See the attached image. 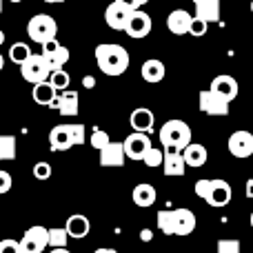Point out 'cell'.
I'll use <instances>...</instances> for the list:
<instances>
[{
    "instance_id": "obj_1",
    "label": "cell",
    "mask_w": 253,
    "mask_h": 253,
    "mask_svg": "<svg viewBox=\"0 0 253 253\" xmlns=\"http://www.w3.org/2000/svg\"><path fill=\"white\" fill-rule=\"evenodd\" d=\"M96 62L98 69L105 76H123L129 69V51L123 44L116 42H102L96 47Z\"/></svg>"
},
{
    "instance_id": "obj_2",
    "label": "cell",
    "mask_w": 253,
    "mask_h": 253,
    "mask_svg": "<svg viewBox=\"0 0 253 253\" xmlns=\"http://www.w3.org/2000/svg\"><path fill=\"white\" fill-rule=\"evenodd\" d=\"M158 138H160V144L165 147V151H182L191 142V126L184 120H169V123L160 126Z\"/></svg>"
},
{
    "instance_id": "obj_3",
    "label": "cell",
    "mask_w": 253,
    "mask_h": 253,
    "mask_svg": "<svg viewBox=\"0 0 253 253\" xmlns=\"http://www.w3.org/2000/svg\"><path fill=\"white\" fill-rule=\"evenodd\" d=\"M27 34H29V38L34 40V42L44 44V42H49V40L56 38L58 25L51 16H47V13H38V16H34L29 22H27Z\"/></svg>"
},
{
    "instance_id": "obj_4",
    "label": "cell",
    "mask_w": 253,
    "mask_h": 253,
    "mask_svg": "<svg viewBox=\"0 0 253 253\" xmlns=\"http://www.w3.org/2000/svg\"><path fill=\"white\" fill-rule=\"evenodd\" d=\"M20 74L27 83L38 84V83H47L51 69L47 67V62H44V58L40 56V53H31V56L20 65Z\"/></svg>"
},
{
    "instance_id": "obj_5",
    "label": "cell",
    "mask_w": 253,
    "mask_h": 253,
    "mask_svg": "<svg viewBox=\"0 0 253 253\" xmlns=\"http://www.w3.org/2000/svg\"><path fill=\"white\" fill-rule=\"evenodd\" d=\"M47 242H49V229L36 224V227L27 229L22 240L18 242V247H20V253H42Z\"/></svg>"
},
{
    "instance_id": "obj_6",
    "label": "cell",
    "mask_w": 253,
    "mask_h": 253,
    "mask_svg": "<svg viewBox=\"0 0 253 253\" xmlns=\"http://www.w3.org/2000/svg\"><path fill=\"white\" fill-rule=\"evenodd\" d=\"M151 27H153L151 16H149L147 11H142V9H133L131 16H129V20H126L125 34L133 40H142L151 34Z\"/></svg>"
},
{
    "instance_id": "obj_7",
    "label": "cell",
    "mask_w": 253,
    "mask_h": 253,
    "mask_svg": "<svg viewBox=\"0 0 253 253\" xmlns=\"http://www.w3.org/2000/svg\"><path fill=\"white\" fill-rule=\"evenodd\" d=\"M40 47H42V53H40V56L44 58V62H47V67L51 71L62 69V67L69 62V49L62 47L56 38L49 40V42H44V44H40Z\"/></svg>"
},
{
    "instance_id": "obj_8",
    "label": "cell",
    "mask_w": 253,
    "mask_h": 253,
    "mask_svg": "<svg viewBox=\"0 0 253 253\" xmlns=\"http://www.w3.org/2000/svg\"><path fill=\"white\" fill-rule=\"evenodd\" d=\"M231 184L227 180H209V189H207V196H205V202L215 209H222L231 202Z\"/></svg>"
},
{
    "instance_id": "obj_9",
    "label": "cell",
    "mask_w": 253,
    "mask_h": 253,
    "mask_svg": "<svg viewBox=\"0 0 253 253\" xmlns=\"http://www.w3.org/2000/svg\"><path fill=\"white\" fill-rule=\"evenodd\" d=\"M149 147H153L149 133H140V131L129 133L123 142L125 158H129V160H142V156L149 151Z\"/></svg>"
},
{
    "instance_id": "obj_10",
    "label": "cell",
    "mask_w": 253,
    "mask_h": 253,
    "mask_svg": "<svg viewBox=\"0 0 253 253\" xmlns=\"http://www.w3.org/2000/svg\"><path fill=\"white\" fill-rule=\"evenodd\" d=\"M227 149L233 158H251L253 156V133L251 131H233L227 140Z\"/></svg>"
},
{
    "instance_id": "obj_11",
    "label": "cell",
    "mask_w": 253,
    "mask_h": 253,
    "mask_svg": "<svg viewBox=\"0 0 253 253\" xmlns=\"http://www.w3.org/2000/svg\"><path fill=\"white\" fill-rule=\"evenodd\" d=\"M198 102H200V111L207 116H229V109H231V105L224 98H220L218 93H213L211 89L200 91Z\"/></svg>"
},
{
    "instance_id": "obj_12",
    "label": "cell",
    "mask_w": 253,
    "mask_h": 253,
    "mask_svg": "<svg viewBox=\"0 0 253 253\" xmlns=\"http://www.w3.org/2000/svg\"><path fill=\"white\" fill-rule=\"evenodd\" d=\"M131 11H133V9L126 7L125 2H118V0H114V2H111L109 7L105 9V22L114 31H125L126 20H129Z\"/></svg>"
},
{
    "instance_id": "obj_13",
    "label": "cell",
    "mask_w": 253,
    "mask_h": 253,
    "mask_svg": "<svg viewBox=\"0 0 253 253\" xmlns=\"http://www.w3.org/2000/svg\"><path fill=\"white\" fill-rule=\"evenodd\" d=\"M53 109H58V114L65 116V118H74L80 111V98L78 91L74 89H65V91H58V98L53 102Z\"/></svg>"
},
{
    "instance_id": "obj_14",
    "label": "cell",
    "mask_w": 253,
    "mask_h": 253,
    "mask_svg": "<svg viewBox=\"0 0 253 253\" xmlns=\"http://www.w3.org/2000/svg\"><path fill=\"white\" fill-rule=\"evenodd\" d=\"M211 91L213 93H218L220 98H224V100L231 105L233 100L238 98V91H240V87H238V80L233 78V76H227V74H222V76H215L213 80H211Z\"/></svg>"
},
{
    "instance_id": "obj_15",
    "label": "cell",
    "mask_w": 253,
    "mask_h": 253,
    "mask_svg": "<svg viewBox=\"0 0 253 253\" xmlns=\"http://www.w3.org/2000/svg\"><path fill=\"white\" fill-rule=\"evenodd\" d=\"M173 213V236H191L196 229V213L191 209H171Z\"/></svg>"
},
{
    "instance_id": "obj_16",
    "label": "cell",
    "mask_w": 253,
    "mask_h": 253,
    "mask_svg": "<svg viewBox=\"0 0 253 253\" xmlns=\"http://www.w3.org/2000/svg\"><path fill=\"white\" fill-rule=\"evenodd\" d=\"M49 147H51V151H69L74 147L69 125H58L49 131Z\"/></svg>"
},
{
    "instance_id": "obj_17",
    "label": "cell",
    "mask_w": 253,
    "mask_h": 253,
    "mask_svg": "<svg viewBox=\"0 0 253 253\" xmlns=\"http://www.w3.org/2000/svg\"><path fill=\"white\" fill-rule=\"evenodd\" d=\"M153 123H156V116H153V111L147 109V107H138V109H133L129 116V125L133 126V131H140V133L153 131Z\"/></svg>"
},
{
    "instance_id": "obj_18",
    "label": "cell",
    "mask_w": 253,
    "mask_h": 253,
    "mask_svg": "<svg viewBox=\"0 0 253 253\" xmlns=\"http://www.w3.org/2000/svg\"><path fill=\"white\" fill-rule=\"evenodd\" d=\"M180 153H182L184 165H187V167H193V169H200V167H205L207 158H209V153H207L205 144H198V142H189Z\"/></svg>"
},
{
    "instance_id": "obj_19",
    "label": "cell",
    "mask_w": 253,
    "mask_h": 253,
    "mask_svg": "<svg viewBox=\"0 0 253 253\" xmlns=\"http://www.w3.org/2000/svg\"><path fill=\"white\" fill-rule=\"evenodd\" d=\"M125 149L123 142H109L105 149H100V165L102 167H123L125 165Z\"/></svg>"
},
{
    "instance_id": "obj_20",
    "label": "cell",
    "mask_w": 253,
    "mask_h": 253,
    "mask_svg": "<svg viewBox=\"0 0 253 253\" xmlns=\"http://www.w3.org/2000/svg\"><path fill=\"white\" fill-rule=\"evenodd\" d=\"M65 231L69 238H76V240H80V238H87V233L91 231V224H89V218L83 213H74L69 215V220H67L65 224Z\"/></svg>"
},
{
    "instance_id": "obj_21",
    "label": "cell",
    "mask_w": 253,
    "mask_h": 253,
    "mask_svg": "<svg viewBox=\"0 0 253 253\" xmlns=\"http://www.w3.org/2000/svg\"><path fill=\"white\" fill-rule=\"evenodd\" d=\"M140 74H142V80L144 83H160L162 78H165L167 69H165V62L158 60V58H149V60L142 62V67H140Z\"/></svg>"
},
{
    "instance_id": "obj_22",
    "label": "cell",
    "mask_w": 253,
    "mask_h": 253,
    "mask_svg": "<svg viewBox=\"0 0 253 253\" xmlns=\"http://www.w3.org/2000/svg\"><path fill=\"white\" fill-rule=\"evenodd\" d=\"M189 22H191V13L184 11V9H173V11L167 16V27H169V31L171 34H175V36L187 34Z\"/></svg>"
},
{
    "instance_id": "obj_23",
    "label": "cell",
    "mask_w": 253,
    "mask_h": 253,
    "mask_svg": "<svg viewBox=\"0 0 253 253\" xmlns=\"http://www.w3.org/2000/svg\"><path fill=\"white\" fill-rule=\"evenodd\" d=\"M196 18L209 22H220V0H196Z\"/></svg>"
},
{
    "instance_id": "obj_24",
    "label": "cell",
    "mask_w": 253,
    "mask_h": 253,
    "mask_svg": "<svg viewBox=\"0 0 253 253\" xmlns=\"http://www.w3.org/2000/svg\"><path fill=\"white\" fill-rule=\"evenodd\" d=\"M187 165L182 160V153L180 151H165L162 156V171L165 175H182Z\"/></svg>"
},
{
    "instance_id": "obj_25",
    "label": "cell",
    "mask_w": 253,
    "mask_h": 253,
    "mask_svg": "<svg viewBox=\"0 0 253 253\" xmlns=\"http://www.w3.org/2000/svg\"><path fill=\"white\" fill-rule=\"evenodd\" d=\"M31 96H34L36 105L51 107L53 109V102H56V98H58V91L49 83H38V84H34V93H31Z\"/></svg>"
},
{
    "instance_id": "obj_26",
    "label": "cell",
    "mask_w": 253,
    "mask_h": 253,
    "mask_svg": "<svg viewBox=\"0 0 253 253\" xmlns=\"http://www.w3.org/2000/svg\"><path fill=\"white\" fill-rule=\"evenodd\" d=\"M131 198H133V202L138 207H151V205H156V198H158V193H156V189L151 187L149 182H142V184H138V187L133 189V193H131Z\"/></svg>"
},
{
    "instance_id": "obj_27",
    "label": "cell",
    "mask_w": 253,
    "mask_h": 253,
    "mask_svg": "<svg viewBox=\"0 0 253 253\" xmlns=\"http://www.w3.org/2000/svg\"><path fill=\"white\" fill-rule=\"evenodd\" d=\"M29 56H31V47L27 42H13L11 47H9V60L18 67H20Z\"/></svg>"
},
{
    "instance_id": "obj_28",
    "label": "cell",
    "mask_w": 253,
    "mask_h": 253,
    "mask_svg": "<svg viewBox=\"0 0 253 253\" xmlns=\"http://www.w3.org/2000/svg\"><path fill=\"white\" fill-rule=\"evenodd\" d=\"M47 83L51 84L56 91H65V89H69V84H71V76L67 74L65 69H58V71H51V74H49Z\"/></svg>"
},
{
    "instance_id": "obj_29",
    "label": "cell",
    "mask_w": 253,
    "mask_h": 253,
    "mask_svg": "<svg viewBox=\"0 0 253 253\" xmlns=\"http://www.w3.org/2000/svg\"><path fill=\"white\" fill-rule=\"evenodd\" d=\"M16 160V138L13 135H0V162Z\"/></svg>"
},
{
    "instance_id": "obj_30",
    "label": "cell",
    "mask_w": 253,
    "mask_h": 253,
    "mask_svg": "<svg viewBox=\"0 0 253 253\" xmlns=\"http://www.w3.org/2000/svg\"><path fill=\"white\" fill-rule=\"evenodd\" d=\"M156 220H158V229H160L165 236H173V213H171V209L158 211Z\"/></svg>"
},
{
    "instance_id": "obj_31",
    "label": "cell",
    "mask_w": 253,
    "mask_h": 253,
    "mask_svg": "<svg viewBox=\"0 0 253 253\" xmlns=\"http://www.w3.org/2000/svg\"><path fill=\"white\" fill-rule=\"evenodd\" d=\"M67 240H69V236H67L65 229H49V242H47V247H51V249H65Z\"/></svg>"
},
{
    "instance_id": "obj_32",
    "label": "cell",
    "mask_w": 253,
    "mask_h": 253,
    "mask_svg": "<svg viewBox=\"0 0 253 253\" xmlns=\"http://www.w3.org/2000/svg\"><path fill=\"white\" fill-rule=\"evenodd\" d=\"M162 156H165V151L162 149H156V147H149V151L142 156V162L147 167H162Z\"/></svg>"
},
{
    "instance_id": "obj_33",
    "label": "cell",
    "mask_w": 253,
    "mask_h": 253,
    "mask_svg": "<svg viewBox=\"0 0 253 253\" xmlns=\"http://www.w3.org/2000/svg\"><path fill=\"white\" fill-rule=\"evenodd\" d=\"M89 142H91L93 149H98V151H100V149H105L107 144L111 142V138H109V133H107V131L93 129V131H91V138H89Z\"/></svg>"
},
{
    "instance_id": "obj_34",
    "label": "cell",
    "mask_w": 253,
    "mask_h": 253,
    "mask_svg": "<svg viewBox=\"0 0 253 253\" xmlns=\"http://www.w3.org/2000/svg\"><path fill=\"white\" fill-rule=\"evenodd\" d=\"M207 29H209V25H207L205 20H200V18L191 16V22H189V36H196V38H200V36L207 34Z\"/></svg>"
},
{
    "instance_id": "obj_35",
    "label": "cell",
    "mask_w": 253,
    "mask_h": 253,
    "mask_svg": "<svg viewBox=\"0 0 253 253\" xmlns=\"http://www.w3.org/2000/svg\"><path fill=\"white\" fill-rule=\"evenodd\" d=\"M69 133H71V140H74V147H76V144H84V142H87V135H84V125L83 123L69 125Z\"/></svg>"
},
{
    "instance_id": "obj_36",
    "label": "cell",
    "mask_w": 253,
    "mask_h": 253,
    "mask_svg": "<svg viewBox=\"0 0 253 253\" xmlns=\"http://www.w3.org/2000/svg\"><path fill=\"white\" fill-rule=\"evenodd\" d=\"M34 175H36V180H49L51 178V165L49 162H36Z\"/></svg>"
},
{
    "instance_id": "obj_37",
    "label": "cell",
    "mask_w": 253,
    "mask_h": 253,
    "mask_svg": "<svg viewBox=\"0 0 253 253\" xmlns=\"http://www.w3.org/2000/svg\"><path fill=\"white\" fill-rule=\"evenodd\" d=\"M215 249H218V253H240V242L231 240V238L229 240H220Z\"/></svg>"
},
{
    "instance_id": "obj_38",
    "label": "cell",
    "mask_w": 253,
    "mask_h": 253,
    "mask_svg": "<svg viewBox=\"0 0 253 253\" xmlns=\"http://www.w3.org/2000/svg\"><path fill=\"white\" fill-rule=\"evenodd\" d=\"M11 184H13L11 175H9L7 171H2V169H0V196H2V193H7L9 189H11Z\"/></svg>"
},
{
    "instance_id": "obj_39",
    "label": "cell",
    "mask_w": 253,
    "mask_h": 253,
    "mask_svg": "<svg viewBox=\"0 0 253 253\" xmlns=\"http://www.w3.org/2000/svg\"><path fill=\"white\" fill-rule=\"evenodd\" d=\"M0 253H20L16 240H0Z\"/></svg>"
},
{
    "instance_id": "obj_40",
    "label": "cell",
    "mask_w": 253,
    "mask_h": 253,
    "mask_svg": "<svg viewBox=\"0 0 253 253\" xmlns=\"http://www.w3.org/2000/svg\"><path fill=\"white\" fill-rule=\"evenodd\" d=\"M207 189H209V180H198V182H196V196L205 200Z\"/></svg>"
},
{
    "instance_id": "obj_41",
    "label": "cell",
    "mask_w": 253,
    "mask_h": 253,
    "mask_svg": "<svg viewBox=\"0 0 253 253\" xmlns=\"http://www.w3.org/2000/svg\"><path fill=\"white\" fill-rule=\"evenodd\" d=\"M83 87L84 89H93V87H96V78H93V76H84V78H83Z\"/></svg>"
},
{
    "instance_id": "obj_42",
    "label": "cell",
    "mask_w": 253,
    "mask_h": 253,
    "mask_svg": "<svg viewBox=\"0 0 253 253\" xmlns=\"http://www.w3.org/2000/svg\"><path fill=\"white\" fill-rule=\"evenodd\" d=\"M140 240H142V242H151L153 240V231H151V229H142V231H140Z\"/></svg>"
},
{
    "instance_id": "obj_43",
    "label": "cell",
    "mask_w": 253,
    "mask_h": 253,
    "mask_svg": "<svg viewBox=\"0 0 253 253\" xmlns=\"http://www.w3.org/2000/svg\"><path fill=\"white\" fill-rule=\"evenodd\" d=\"M149 0H131V9H142Z\"/></svg>"
},
{
    "instance_id": "obj_44",
    "label": "cell",
    "mask_w": 253,
    "mask_h": 253,
    "mask_svg": "<svg viewBox=\"0 0 253 253\" xmlns=\"http://www.w3.org/2000/svg\"><path fill=\"white\" fill-rule=\"evenodd\" d=\"M247 198L253 200V180H247Z\"/></svg>"
},
{
    "instance_id": "obj_45",
    "label": "cell",
    "mask_w": 253,
    "mask_h": 253,
    "mask_svg": "<svg viewBox=\"0 0 253 253\" xmlns=\"http://www.w3.org/2000/svg\"><path fill=\"white\" fill-rule=\"evenodd\" d=\"M93 253H118L116 249H109V247H102V249H96Z\"/></svg>"
},
{
    "instance_id": "obj_46",
    "label": "cell",
    "mask_w": 253,
    "mask_h": 253,
    "mask_svg": "<svg viewBox=\"0 0 253 253\" xmlns=\"http://www.w3.org/2000/svg\"><path fill=\"white\" fill-rule=\"evenodd\" d=\"M51 253H71V251L65 247V249H51Z\"/></svg>"
},
{
    "instance_id": "obj_47",
    "label": "cell",
    "mask_w": 253,
    "mask_h": 253,
    "mask_svg": "<svg viewBox=\"0 0 253 253\" xmlns=\"http://www.w3.org/2000/svg\"><path fill=\"white\" fill-rule=\"evenodd\" d=\"M44 2H49V4H60V2H65V0H44Z\"/></svg>"
},
{
    "instance_id": "obj_48",
    "label": "cell",
    "mask_w": 253,
    "mask_h": 253,
    "mask_svg": "<svg viewBox=\"0 0 253 253\" xmlns=\"http://www.w3.org/2000/svg\"><path fill=\"white\" fill-rule=\"evenodd\" d=\"M4 69V58H2V53H0V71Z\"/></svg>"
},
{
    "instance_id": "obj_49",
    "label": "cell",
    "mask_w": 253,
    "mask_h": 253,
    "mask_svg": "<svg viewBox=\"0 0 253 253\" xmlns=\"http://www.w3.org/2000/svg\"><path fill=\"white\" fill-rule=\"evenodd\" d=\"M2 42H4V31L0 29V44H2Z\"/></svg>"
},
{
    "instance_id": "obj_50",
    "label": "cell",
    "mask_w": 253,
    "mask_h": 253,
    "mask_svg": "<svg viewBox=\"0 0 253 253\" xmlns=\"http://www.w3.org/2000/svg\"><path fill=\"white\" fill-rule=\"evenodd\" d=\"M118 2H125L126 7H131V0H118Z\"/></svg>"
},
{
    "instance_id": "obj_51",
    "label": "cell",
    "mask_w": 253,
    "mask_h": 253,
    "mask_svg": "<svg viewBox=\"0 0 253 253\" xmlns=\"http://www.w3.org/2000/svg\"><path fill=\"white\" fill-rule=\"evenodd\" d=\"M249 222H251V229H253V211H251V220H249Z\"/></svg>"
},
{
    "instance_id": "obj_52",
    "label": "cell",
    "mask_w": 253,
    "mask_h": 253,
    "mask_svg": "<svg viewBox=\"0 0 253 253\" xmlns=\"http://www.w3.org/2000/svg\"><path fill=\"white\" fill-rule=\"evenodd\" d=\"M9 2H22V0H9Z\"/></svg>"
},
{
    "instance_id": "obj_53",
    "label": "cell",
    "mask_w": 253,
    "mask_h": 253,
    "mask_svg": "<svg viewBox=\"0 0 253 253\" xmlns=\"http://www.w3.org/2000/svg\"><path fill=\"white\" fill-rule=\"evenodd\" d=\"M2 2H4V0H0V11H2Z\"/></svg>"
},
{
    "instance_id": "obj_54",
    "label": "cell",
    "mask_w": 253,
    "mask_h": 253,
    "mask_svg": "<svg viewBox=\"0 0 253 253\" xmlns=\"http://www.w3.org/2000/svg\"><path fill=\"white\" fill-rule=\"evenodd\" d=\"M249 7H251V13H253V0H251V4H249Z\"/></svg>"
},
{
    "instance_id": "obj_55",
    "label": "cell",
    "mask_w": 253,
    "mask_h": 253,
    "mask_svg": "<svg viewBox=\"0 0 253 253\" xmlns=\"http://www.w3.org/2000/svg\"><path fill=\"white\" fill-rule=\"evenodd\" d=\"M193 2H196V0H193Z\"/></svg>"
}]
</instances>
